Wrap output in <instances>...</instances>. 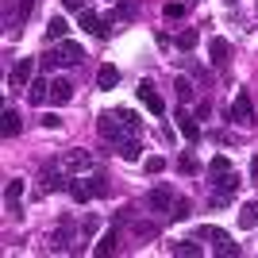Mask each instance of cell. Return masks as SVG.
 <instances>
[{
  "label": "cell",
  "mask_w": 258,
  "mask_h": 258,
  "mask_svg": "<svg viewBox=\"0 0 258 258\" xmlns=\"http://www.w3.org/2000/svg\"><path fill=\"white\" fill-rule=\"evenodd\" d=\"M43 127H62V119L54 116V112H46V119H43Z\"/></svg>",
  "instance_id": "obj_37"
},
{
  "label": "cell",
  "mask_w": 258,
  "mask_h": 258,
  "mask_svg": "<svg viewBox=\"0 0 258 258\" xmlns=\"http://www.w3.org/2000/svg\"><path fill=\"white\" fill-rule=\"evenodd\" d=\"M66 12H77V16H81V12H89V0H66Z\"/></svg>",
  "instance_id": "obj_34"
},
{
  "label": "cell",
  "mask_w": 258,
  "mask_h": 258,
  "mask_svg": "<svg viewBox=\"0 0 258 258\" xmlns=\"http://www.w3.org/2000/svg\"><path fill=\"white\" fill-rule=\"evenodd\" d=\"M224 170H231V158H227V154H216V158L208 162V173H224Z\"/></svg>",
  "instance_id": "obj_27"
},
{
  "label": "cell",
  "mask_w": 258,
  "mask_h": 258,
  "mask_svg": "<svg viewBox=\"0 0 258 258\" xmlns=\"http://www.w3.org/2000/svg\"><path fill=\"white\" fill-rule=\"evenodd\" d=\"M85 189H89V201L108 197V177H104V173H93V177H85Z\"/></svg>",
  "instance_id": "obj_16"
},
{
  "label": "cell",
  "mask_w": 258,
  "mask_h": 258,
  "mask_svg": "<svg viewBox=\"0 0 258 258\" xmlns=\"http://www.w3.org/2000/svg\"><path fill=\"white\" fill-rule=\"evenodd\" d=\"M173 201L177 197L170 193V185H154L147 193V208H154V212H173Z\"/></svg>",
  "instance_id": "obj_6"
},
{
  "label": "cell",
  "mask_w": 258,
  "mask_h": 258,
  "mask_svg": "<svg viewBox=\"0 0 258 258\" xmlns=\"http://www.w3.org/2000/svg\"><path fill=\"white\" fill-rule=\"evenodd\" d=\"M227 119H239V123H254V104H250V93H239L235 104L227 108Z\"/></svg>",
  "instance_id": "obj_7"
},
{
  "label": "cell",
  "mask_w": 258,
  "mask_h": 258,
  "mask_svg": "<svg viewBox=\"0 0 258 258\" xmlns=\"http://www.w3.org/2000/svg\"><path fill=\"white\" fill-rule=\"evenodd\" d=\"M81 58H85V54H81V46L70 43V39H62V43L54 46V50H46L43 58H39V66H43L46 74H50V70H58V66H77Z\"/></svg>",
  "instance_id": "obj_1"
},
{
  "label": "cell",
  "mask_w": 258,
  "mask_h": 258,
  "mask_svg": "<svg viewBox=\"0 0 258 258\" xmlns=\"http://www.w3.org/2000/svg\"><path fill=\"white\" fill-rule=\"evenodd\" d=\"M227 4H235V0H227Z\"/></svg>",
  "instance_id": "obj_39"
},
{
  "label": "cell",
  "mask_w": 258,
  "mask_h": 258,
  "mask_svg": "<svg viewBox=\"0 0 258 258\" xmlns=\"http://www.w3.org/2000/svg\"><path fill=\"white\" fill-rule=\"evenodd\" d=\"M66 31H70V27H66V20H62V16H54V20L46 23V39H58V43H62V39H66Z\"/></svg>",
  "instance_id": "obj_23"
},
{
  "label": "cell",
  "mask_w": 258,
  "mask_h": 258,
  "mask_svg": "<svg viewBox=\"0 0 258 258\" xmlns=\"http://www.w3.org/2000/svg\"><path fill=\"white\" fill-rule=\"evenodd\" d=\"M208 54H212V66H220V70H224V66H227V54H231L227 39H220V35H216L212 43H208Z\"/></svg>",
  "instance_id": "obj_13"
},
{
  "label": "cell",
  "mask_w": 258,
  "mask_h": 258,
  "mask_svg": "<svg viewBox=\"0 0 258 258\" xmlns=\"http://www.w3.org/2000/svg\"><path fill=\"white\" fill-rule=\"evenodd\" d=\"M62 166L70 173H85V170H93V154H89V151H70L62 158Z\"/></svg>",
  "instance_id": "obj_9"
},
{
  "label": "cell",
  "mask_w": 258,
  "mask_h": 258,
  "mask_svg": "<svg viewBox=\"0 0 258 258\" xmlns=\"http://www.w3.org/2000/svg\"><path fill=\"white\" fill-rule=\"evenodd\" d=\"M74 100V85L66 77H54L50 81V104H70Z\"/></svg>",
  "instance_id": "obj_10"
},
{
  "label": "cell",
  "mask_w": 258,
  "mask_h": 258,
  "mask_svg": "<svg viewBox=\"0 0 258 258\" xmlns=\"http://www.w3.org/2000/svg\"><path fill=\"white\" fill-rule=\"evenodd\" d=\"M197 239H212V243H224V231H220V227H201V231H197Z\"/></svg>",
  "instance_id": "obj_29"
},
{
  "label": "cell",
  "mask_w": 258,
  "mask_h": 258,
  "mask_svg": "<svg viewBox=\"0 0 258 258\" xmlns=\"http://www.w3.org/2000/svg\"><path fill=\"white\" fill-rule=\"evenodd\" d=\"M177 127H181V135L189 143L201 139V127H197V116H193V112H177Z\"/></svg>",
  "instance_id": "obj_11"
},
{
  "label": "cell",
  "mask_w": 258,
  "mask_h": 258,
  "mask_svg": "<svg viewBox=\"0 0 258 258\" xmlns=\"http://www.w3.org/2000/svg\"><path fill=\"white\" fill-rule=\"evenodd\" d=\"M173 89H177V100H193V81H189V77H177Z\"/></svg>",
  "instance_id": "obj_24"
},
{
  "label": "cell",
  "mask_w": 258,
  "mask_h": 258,
  "mask_svg": "<svg viewBox=\"0 0 258 258\" xmlns=\"http://www.w3.org/2000/svg\"><path fill=\"white\" fill-rule=\"evenodd\" d=\"M70 197H74L77 205H85V201H89V189H85V181H81V177H77V181H70Z\"/></svg>",
  "instance_id": "obj_25"
},
{
  "label": "cell",
  "mask_w": 258,
  "mask_h": 258,
  "mask_svg": "<svg viewBox=\"0 0 258 258\" xmlns=\"http://www.w3.org/2000/svg\"><path fill=\"white\" fill-rule=\"evenodd\" d=\"M20 197H23V181H20V177H12L8 189H4V201H8V208L20 205Z\"/></svg>",
  "instance_id": "obj_22"
},
{
  "label": "cell",
  "mask_w": 258,
  "mask_h": 258,
  "mask_svg": "<svg viewBox=\"0 0 258 258\" xmlns=\"http://www.w3.org/2000/svg\"><path fill=\"white\" fill-rule=\"evenodd\" d=\"M185 16V4L181 0H170V4H166V20H181Z\"/></svg>",
  "instance_id": "obj_30"
},
{
  "label": "cell",
  "mask_w": 258,
  "mask_h": 258,
  "mask_svg": "<svg viewBox=\"0 0 258 258\" xmlns=\"http://www.w3.org/2000/svg\"><path fill=\"white\" fill-rule=\"evenodd\" d=\"M208 177H212V181H208V185H212V205L216 208L231 205V197H235L239 185H243V181H239V173L235 170H224V173H208Z\"/></svg>",
  "instance_id": "obj_2"
},
{
  "label": "cell",
  "mask_w": 258,
  "mask_h": 258,
  "mask_svg": "<svg viewBox=\"0 0 258 258\" xmlns=\"http://www.w3.org/2000/svg\"><path fill=\"white\" fill-rule=\"evenodd\" d=\"M216 254H220V258H227V254L235 258V254H239V243H231V235H227L224 243H216Z\"/></svg>",
  "instance_id": "obj_28"
},
{
  "label": "cell",
  "mask_w": 258,
  "mask_h": 258,
  "mask_svg": "<svg viewBox=\"0 0 258 258\" xmlns=\"http://www.w3.org/2000/svg\"><path fill=\"white\" fill-rule=\"evenodd\" d=\"M166 170V158H162V154H151V158H147V173H162Z\"/></svg>",
  "instance_id": "obj_33"
},
{
  "label": "cell",
  "mask_w": 258,
  "mask_h": 258,
  "mask_svg": "<svg viewBox=\"0 0 258 258\" xmlns=\"http://www.w3.org/2000/svg\"><path fill=\"white\" fill-rule=\"evenodd\" d=\"M20 127H23V119H20V112H16V108H4V116H0V131H4V135H20Z\"/></svg>",
  "instance_id": "obj_12"
},
{
  "label": "cell",
  "mask_w": 258,
  "mask_h": 258,
  "mask_svg": "<svg viewBox=\"0 0 258 258\" xmlns=\"http://www.w3.org/2000/svg\"><path fill=\"white\" fill-rule=\"evenodd\" d=\"M116 147H119V158H127V162H139V154H143V147H139L135 135H131V139H119Z\"/></svg>",
  "instance_id": "obj_17"
},
{
  "label": "cell",
  "mask_w": 258,
  "mask_h": 258,
  "mask_svg": "<svg viewBox=\"0 0 258 258\" xmlns=\"http://www.w3.org/2000/svg\"><path fill=\"white\" fill-rule=\"evenodd\" d=\"M173 220H189V216H193V205H189V201H181V197H177V201H173Z\"/></svg>",
  "instance_id": "obj_26"
},
{
  "label": "cell",
  "mask_w": 258,
  "mask_h": 258,
  "mask_svg": "<svg viewBox=\"0 0 258 258\" xmlns=\"http://www.w3.org/2000/svg\"><path fill=\"white\" fill-rule=\"evenodd\" d=\"M193 43H197V31H181L177 35V46H185V50H189Z\"/></svg>",
  "instance_id": "obj_35"
},
{
  "label": "cell",
  "mask_w": 258,
  "mask_h": 258,
  "mask_svg": "<svg viewBox=\"0 0 258 258\" xmlns=\"http://www.w3.org/2000/svg\"><path fill=\"white\" fill-rule=\"evenodd\" d=\"M81 27H85L89 35H104V27H108V23L100 20L97 12H81Z\"/></svg>",
  "instance_id": "obj_19"
},
{
  "label": "cell",
  "mask_w": 258,
  "mask_h": 258,
  "mask_svg": "<svg viewBox=\"0 0 258 258\" xmlns=\"http://www.w3.org/2000/svg\"><path fill=\"white\" fill-rule=\"evenodd\" d=\"M31 70H35V62H31V58H20V62H16V70L8 74L12 89H27V85H31Z\"/></svg>",
  "instance_id": "obj_8"
},
{
  "label": "cell",
  "mask_w": 258,
  "mask_h": 258,
  "mask_svg": "<svg viewBox=\"0 0 258 258\" xmlns=\"http://www.w3.org/2000/svg\"><path fill=\"white\" fill-rule=\"evenodd\" d=\"M100 135H104L108 143H119V139H131L127 131H123V123H119V112H104V116H100Z\"/></svg>",
  "instance_id": "obj_4"
},
{
  "label": "cell",
  "mask_w": 258,
  "mask_h": 258,
  "mask_svg": "<svg viewBox=\"0 0 258 258\" xmlns=\"http://www.w3.org/2000/svg\"><path fill=\"white\" fill-rule=\"evenodd\" d=\"M135 93H139L143 108H147V112H151V116H162V112H166V100L158 97V89H154L151 81H139V89H135Z\"/></svg>",
  "instance_id": "obj_5"
},
{
  "label": "cell",
  "mask_w": 258,
  "mask_h": 258,
  "mask_svg": "<svg viewBox=\"0 0 258 258\" xmlns=\"http://www.w3.org/2000/svg\"><path fill=\"white\" fill-rule=\"evenodd\" d=\"M66 166L62 162H50V166H43V189L46 193H54V189H70V177H66Z\"/></svg>",
  "instance_id": "obj_3"
},
{
  "label": "cell",
  "mask_w": 258,
  "mask_h": 258,
  "mask_svg": "<svg viewBox=\"0 0 258 258\" xmlns=\"http://www.w3.org/2000/svg\"><path fill=\"white\" fill-rule=\"evenodd\" d=\"M154 235H158L154 224H135V239H154Z\"/></svg>",
  "instance_id": "obj_32"
},
{
  "label": "cell",
  "mask_w": 258,
  "mask_h": 258,
  "mask_svg": "<svg viewBox=\"0 0 258 258\" xmlns=\"http://www.w3.org/2000/svg\"><path fill=\"white\" fill-rule=\"evenodd\" d=\"M31 93H27V100H31V104H43V100H50V81H46V77H39V81H31Z\"/></svg>",
  "instance_id": "obj_15"
},
{
  "label": "cell",
  "mask_w": 258,
  "mask_h": 258,
  "mask_svg": "<svg viewBox=\"0 0 258 258\" xmlns=\"http://www.w3.org/2000/svg\"><path fill=\"white\" fill-rule=\"evenodd\" d=\"M239 227H258V201H247L239 208Z\"/></svg>",
  "instance_id": "obj_18"
},
{
  "label": "cell",
  "mask_w": 258,
  "mask_h": 258,
  "mask_svg": "<svg viewBox=\"0 0 258 258\" xmlns=\"http://www.w3.org/2000/svg\"><path fill=\"white\" fill-rule=\"evenodd\" d=\"M108 4H112V0H108Z\"/></svg>",
  "instance_id": "obj_40"
},
{
  "label": "cell",
  "mask_w": 258,
  "mask_h": 258,
  "mask_svg": "<svg viewBox=\"0 0 258 258\" xmlns=\"http://www.w3.org/2000/svg\"><path fill=\"white\" fill-rule=\"evenodd\" d=\"M181 170L185 173H197V158H193V154H181Z\"/></svg>",
  "instance_id": "obj_36"
},
{
  "label": "cell",
  "mask_w": 258,
  "mask_h": 258,
  "mask_svg": "<svg viewBox=\"0 0 258 258\" xmlns=\"http://www.w3.org/2000/svg\"><path fill=\"white\" fill-rule=\"evenodd\" d=\"M250 177H254V181H258V154H254V158H250Z\"/></svg>",
  "instance_id": "obj_38"
},
{
  "label": "cell",
  "mask_w": 258,
  "mask_h": 258,
  "mask_svg": "<svg viewBox=\"0 0 258 258\" xmlns=\"http://www.w3.org/2000/svg\"><path fill=\"white\" fill-rule=\"evenodd\" d=\"M116 81H119V70H116V66H100V74H97V85H100V89H112Z\"/></svg>",
  "instance_id": "obj_21"
},
{
  "label": "cell",
  "mask_w": 258,
  "mask_h": 258,
  "mask_svg": "<svg viewBox=\"0 0 258 258\" xmlns=\"http://www.w3.org/2000/svg\"><path fill=\"white\" fill-rule=\"evenodd\" d=\"M116 112H119V123H123V131H127V135H139V116H135L131 108H116Z\"/></svg>",
  "instance_id": "obj_20"
},
{
  "label": "cell",
  "mask_w": 258,
  "mask_h": 258,
  "mask_svg": "<svg viewBox=\"0 0 258 258\" xmlns=\"http://www.w3.org/2000/svg\"><path fill=\"white\" fill-rule=\"evenodd\" d=\"M112 250H116V235L108 231V235H104V239L97 243V254H112Z\"/></svg>",
  "instance_id": "obj_31"
},
{
  "label": "cell",
  "mask_w": 258,
  "mask_h": 258,
  "mask_svg": "<svg viewBox=\"0 0 258 258\" xmlns=\"http://www.w3.org/2000/svg\"><path fill=\"white\" fill-rule=\"evenodd\" d=\"M170 254H177V258H201V243H193V239H177V243H170Z\"/></svg>",
  "instance_id": "obj_14"
}]
</instances>
